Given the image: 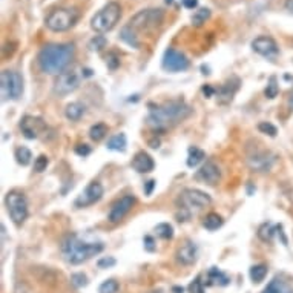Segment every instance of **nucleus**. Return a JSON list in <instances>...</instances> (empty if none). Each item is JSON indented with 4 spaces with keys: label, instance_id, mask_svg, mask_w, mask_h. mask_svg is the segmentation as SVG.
Returning a JSON list of instances; mask_svg holds the SVG:
<instances>
[{
    "label": "nucleus",
    "instance_id": "nucleus-1",
    "mask_svg": "<svg viewBox=\"0 0 293 293\" xmlns=\"http://www.w3.org/2000/svg\"><path fill=\"white\" fill-rule=\"evenodd\" d=\"M192 114V107L184 102H169L152 109L146 119V124L155 132H166Z\"/></svg>",
    "mask_w": 293,
    "mask_h": 293
},
{
    "label": "nucleus",
    "instance_id": "nucleus-2",
    "mask_svg": "<svg viewBox=\"0 0 293 293\" xmlns=\"http://www.w3.org/2000/svg\"><path fill=\"white\" fill-rule=\"evenodd\" d=\"M75 54L72 43H54L43 46L37 55L40 71L50 75H60L71 65Z\"/></svg>",
    "mask_w": 293,
    "mask_h": 293
},
{
    "label": "nucleus",
    "instance_id": "nucleus-3",
    "mask_svg": "<svg viewBox=\"0 0 293 293\" xmlns=\"http://www.w3.org/2000/svg\"><path fill=\"white\" fill-rule=\"evenodd\" d=\"M104 249L103 242H86L79 235H68L62 242V255L72 266L97 257Z\"/></svg>",
    "mask_w": 293,
    "mask_h": 293
},
{
    "label": "nucleus",
    "instance_id": "nucleus-4",
    "mask_svg": "<svg viewBox=\"0 0 293 293\" xmlns=\"http://www.w3.org/2000/svg\"><path fill=\"white\" fill-rule=\"evenodd\" d=\"M120 17H121V6L117 2H109L92 17L91 28L97 33H107L119 23Z\"/></svg>",
    "mask_w": 293,
    "mask_h": 293
},
{
    "label": "nucleus",
    "instance_id": "nucleus-5",
    "mask_svg": "<svg viewBox=\"0 0 293 293\" xmlns=\"http://www.w3.org/2000/svg\"><path fill=\"white\" fill-rule=\"evenodd\" d=\"M5 204H6V210L11 217L13 223L16 226H22V224L26 221L28 218V200L25 197V193L18 189H13L6 193L5 197Z\"/></svg>",
    "mask_w": 293,
    "mask_h": 293
},
{
    "label": "nucleus",
    "instance_id": "nucleus-6",
    "mask_svg": "<svg viewBox=\"0 0 293 293\" xmlns=\"http://www.w3.org/2000/svg\"><path fill=\"white\" fill-rule=\"evenodd\" d=\"M79 11L75 8H58L46 17V26L54 33H63L71 29L79 20Z\"/></svg>",
    "mask_w": 293,
    "mask_h": 293
},
{
    "label": "nucleus",
    "instance_id": "nucleus-7",
    "mask_svg": "<svg viewBox=\"0 0 293 293\" xmlns=\"http://www.w3.org/2000/svg\"><path fill=\"white\" fill-rule=\"evenodd\" d=\"M163 18H164V13L161 9H143V11L137 13L131 20H129V28L137 34V31H154L157 29L161 23H163Z\"/></svg>",
    "mask_w": 293,
    "mask_h": 293
},
{
    "label": "nucleus",
    "instance_id": "nucleus-8",
    "mask_svg": "<svg viewBox=\"0 0 293 293\" xmlns=\"http://www.w3.org/2000/svg\"><path fill=\"white\" fill-rule=\"evenodd\" d=\"M177 203L181 210H186L190 213V212L203 210L204 207L210 206L212 198L209 193L203 192L200 189H184L180 193Z\"/></svg>",
    "mask_w": 293,
    "mask_h": 293
},
{
    "label": "nucleus",
    "instance_id": "nucleus-9",
    "mask_svg": "<svg viewBox=\"0 0 293 293\" xmlns=\"http://www.w3.org/2000/svg\"><path fill=\"white\" fill-rule=\"evenodd\" d=\"M0 91H2V100L20 99L23 92L22 75L16 71H2V74H0Z\"/></svg>",
    "mask_w": 293,
    "mask_h": 293
},
{
    "label": "nucleus",
    "instance_id": "nucleus-10",
    "mask_svg": "<svg viewBox=\"0 0 293 293\" xmlns=\"http://www.w3.org/2000/svg\"><path fill=\"white\" fill-rule=\"evenodd\" d=\"M80 85V77L75 71H65L60 75H57V79L54 82L52 91L58 97H65L68 94L74 92Z\"/></svg>",
    "mask_w": 293,
    "mask_h": 293
},
{
    "label": "nucleus",
    "instance_id": "nucleus-11",
    "mask_svg": "<svg viewBox=\"0 0 293 293\" xmlns=\"http://www.w3.org/2000/svg\"><path fill=\"white\" fill-rule=\"evenodd\" d=\"M20 129L23 132V135L29 140H35L40 138L48 132V124L46 121H43L40 117H34V115H26L20 121Z\"/></svg>",
    "mask_w": 293,
    "mask_h": 293
},
{
    "label": "nucleus",
    "instance_id": "nucleus-12",
    "mask_svg": "<svg viewBox=\"0 0 293 293\" xmlns=\"http://www.w3.org/2000/svg\"><path fill=\"white\" fill-rule=\"evenodd\" d=\"M163 69L169 71V72H180V71H186L189 68V58L184 55L183 52L172 50L169 48L168 51L163 55V62H161Z\"/></svg>",
    "mask_w": 293,
    "mask_h": 293
},
{
    "label": "nucleus",
    "instance_id": "nucleus-13",
    "mask_svg": "<svg viewBox=\"0 0 293 293\" xmlns=\"http://www.w3.org/2000/svg\"><path fill=\"white\" fill-rule=\"evenodd\" d=\"M246 161L253 172H267L275 163V155H272L269 151H253L247 154Z\"/></svg>",
    "mask_w": 293,
    "mask_h": 293
},
{
    "label": "nucleus",
    "instance_id": "nucleus-14",
    "mask_svg": "<svg viewBox=\"0 0 293 293\" xmlns=\"http://www.w3.org/2000/svg\"><path fill=\"white\" fill-rule=\"evenodd\" d=\"M103 192H104V189H103V186H102V183H99V181L89 183V184H87V188H86V189L79 195V197H77V200L74 201L75 207L82 209V207L92 206V204H95L97 201L102 200Z\"/></svg>",
    "mask_w": 293,
    "mask_h": 293
},
{
    "label": "nucleus",
    "instance_id": "nucleus-15",
    "mask_svg": "<svg viewBox=\"0 0 293 293\" xmlns=\"http://www.w3.org/2000/svg\"><path fill=\"white\" fill-rule=\"evenodd\" d=\"M135 203H137V200H135L134 195H124V197H121L120 200H117L112 204L109 215H107L109 223H112V224L120 223L126 215L131 212V209L135 206Z\"/></svg>",
    "mask_w": 293,
    "mask_h": 293
},
{
    "label": "nucleus",
    "instance_id": "nucleus-16",
    "mask_svg": "<svg viewBox=\"0 0 293 293\" xmlns=\"http://www.w3.org/2000/svg\"><path fill=\"white\" fill-rule=\"evenodd\" d=\"M252 48L257 54L266 57V58H275L279 54L278 45L269 35H259L252 42Z\"/></svg>",
    "mask_w": 293,
    "mask_h": 293
},
{
    "label": "nucleus",
    "instance_id": "nucleus-17",
    "mask_svg": "<svg viewBox=\"0 0 293 293\" xmlns=\"http://www.w3.org/2000/svg\"><path fill=\"white\" fill-rule=\"evenodd\" d=\"M175 257H177L178 262H181L183 266H190L193 264L195 261L198 258V247L197 244L190 240H186L181 246L178 247L177 253H175Z\"/></svg>",
    "mask_w": 293,
    "mask_h": 293
},
{
    "label": "nucleus",
    "instance_id": "nucleus-18",
    "mask_svg": "<svg viewBox=\"0 0 293 293\" xmlns=\"http://www.w3.org/2000/svg\"><path fill=\"white\" fill-rule=\"evenodd\" d=\"M197 180H201L207 184H217L221 180V171L212 160H207L197 172Z\"/></svg>",
    "mask_w": 293,
    "mask_h": 293
},
{
    "label": "nucleus",
    "instance_id": "nucleus-19",
    "mask_svg": "<svg viewBox=\"0 0 293 293\" xmlns=\"http://www.w3.org/2000/svg\"><path fill=\"white\" fill-rule=\"evenodd\" d=\"M240 89V80L237 77H232L230 80H227L224 83L220 89L217 91V100L220 104H227L233 100V97H235L237 91Z\"/></svg>",
    "mask_w": 293,
    "mask_h": 293
},
{
    "label": "nucleus",
    "instance_id": "nucleus-20",
    "mask_svg": "<svg viewBox=\"0 0 293 293\" xmlns=\"http://www.w3.org/2000/svg\"><path fill=\"white\" fill-rule=\"evenodd\" d=\"M131 166L132 168L138 172V173H149L154 171L155 168V163L152 160V157L148 154V152H137L134 155V158L131 161Z\"/></svg>",
    "mask_w": 293,
    "mask_h": 293
},
{
    "label": "nucleus",
    "instance_id": "nucleus-21",
    "mask_svg": "<svg viewBox=\"0 0 293 293\" xmlns=\"http://www.w3.org/2000/svg\"><path fill=\"white\" fill-rule=\"evenodd\" d=\"M262 293H293L292 286L282 278H273Z\"/></svg>",
    "mask_w": 293,
    "mask_h": 293
},
{
    "label": "nucleus",
    "instance_id": "nucleus-22",
    "mask_svg": "<svg viewBox=\"0 0 293 293\" xmlns=\"http://www.w3.org/2000/svg\"><path fill=\"white\" fill-rule=\"evenodd\" d=\"M85 111H86V107H85L83 103H80V102H72V103H69V104L66 106L65 115H66L68 120H71V121H79L82 117L85 115Z\"/></svg>",
    "mask_w": 293,
    "mask_h": 293
},
{
    "label": "nucleus",
    "instance_id": "nucleus-23",
    "mask_svg": "<svg viewBox=\"0 0 293 293\" xmlns=\"http://www.w3.org/2000/svg\"><path fill=\"white\" fill-rule=\"evenodd\" d=\"M278 229H281V226H275V224H272V223L261 224L259 229H258V238L264 242H270L273 240V237L276 235Z\"/></svg>",
    "mask_w": 293,
    "mask_h": 293
},
{
    "label": "nucleus",
    "instance_id": "nucleus-24",
    "mask_svg": "<svg viewBox=\"0 0 293 293\" xmlns=\"http://www.w3.org/2000/svg\"><path fill=\"white\" fill-rule=\"evenodd\" d=\"M107 149L115 151V152H124L126 146H128V141H126V135L124 134H117L114 137H111L107 140Z\"/></svg>",
    "mask_w": 293,
    "mask_h": 293
},
{
    "label": "nucleus",
    "instance_id": "nucleus-25",
    "mask_svg": "<svg viewBox=\"0 0 293 293\" xmlns=\"http://www.w3.org/2000/svg\"><path fill=\"white\" fill-rule=\"evenodd\" d=\"M229 282V278L224 275V273L217 269V267H212L207 273V284L215 286V284H220V286H226Z\"/></svg>",
    "mask_w": 293,
    "mask_h": 293
},
{
    "label": "nucleus",
    "instance_id": "nucleus-26",
    "mask_svg": "<svg viewBox=\"0 0 293 293\" xmlns=\"http://www.w3.org/2000/svg\"><path fill=\"white\" fill-rule=\"evenodd\" d=\"M223 223H224V220L221 218V215L215 213V212H210V213L206 215V217H204L203 226L206 227L207 230H217V229H220L223 226Z\"/></svg>",
    "mask_w": 293,
    "mask_h": 293
},
{
    "label": "nucleus",
    "instance_id": "nucleus-27",
    "mask_svg": "<svg viewBox=\"0 0 293 293\" xmlns=\"http://www.w3.org/2000/svg\"><path fill=\"white\" fill-rule=\"evenodd\" d=\"M206 158V154H204V151H201L200 148H190L189 149V155H188V166L189 168H197V166Z\"/></svg>",
    "mask_w": 293,
    "mask_h": 293
},
{
    "label": "nucleus",
    "instance_id": "nucleus-28",
    "mask_svg": "<svg viewBox=\"0 0 293 293\" xmlns=\"http://www.w3.org/2000/svg\"><path fill=\"white\" fill-rule=\"evenodd\" d=\"M107 126L104 124V123H97V124H94L92 128L89 129V137H91V140L92 141H102L104 137L107 135Z\"/></svg>",
    "mask_w": 293,
    "mask_h": 293
},
{
    "label": "nucleus",
    "instance_id": "nucleus-29",
    "mask_svg": "<svg viewBox=\"0 0 293 293\" xmlns=\"http://www.w3.org/2000/svg\"><path fill=\"white\" fill-rule=\"evenodd\" d=\"M14 157H16V161L18 164L28 166L29 163H31V160H33V154H31V151H29L28 148H25V146H20V148L16 149Z\"/></svg>",
    "mask_w": 293,
    "mask_h": 293
},
{
    "label": "nucleus",
    "instance_id": "nucleus-30",
    "mask_svg": "<svg viewBox=\"0 0 293 293\" xmlns=\"http://www.w3.org/2000/svg\"><path fill=\"white\" fill-rule=\"evenodd\" d=\"M249 275H250V279H252L253 282H261V281H264V278H266V275H267V266H266V264H257V266H253V267L250 269V272H249Z\"/></svg>",
    "mask_w": 293,
    "mask_h": 293
},
{
    "label": "nucleus",
    "instance_id": "nucleus-31",
    "mask_svg": "<svg viewBox=\"0 0 293 293\" xmlns=\"http://www.w3.org/2000/svg\"><path fill=\"white\" fill-rule=\"evenodd\" d=\"M137 37H138V35H137L129 26H124V28H123V31H121V38H123V40H124L126 43H128L129 46L140 48V42H138V38H137Z\"/></svg>",
    "mask_w": 293,
    "mask_h": 293
},
{
    "label": "nucleus",
    "instance_id": "nucleus-32",
    "mask_svg": "<svg viewBox=\"0 0 293 293\" xmlns=\"http://www.w3.org/2000/svg\"><path fill=\"white\" fill-rule=\"evenodd\" d=\"M155 232H157V235L163 240H171L173 237V227L169 223L157 224V226H155Z\"/></svg>",
    "mask_w": 293,
    "mask_h": 293
},
{
    "label": "nucleus",
    "instance_id": "nucleus-33",
    "mask_svg": "<svg viewBox=\"0 0 293 293\" xmlns=\"http://www.w3.org/2000/svg\"><path fill=\"white\" fill-rule=\"evenodd\" d=\"M210 17V9L207 8H201L198 11H195V14L192 16V23L195 26H201L203 23H206V20Z\"/></svg>",
    "mask_w": 293,
    "mask_h": 293
},
{
    "label": "nucleus",
    "instance_id": "nucleus-34",
    "mask_svg": "<svg viewBox=\"0 0 293 293\" xmlns=\"http://www.w3.org/2000/svg\"><path fill=\"white\" fill-rule=\"evenodd\" d=\"M278 92H279V86L276 83V77H270L269 83L264 89V94H266L267 99H275V97L278 95Z\"/></svg>",
    "mask_w": 293,
    "mask_h": 293
},
{
    "label": "nucleus",
    "instance_id": "nucleus-35",
    "mask_svg": "<svg viewBox=\"0 0 293 293\" xmlns=\"http://www.w3.org/2000/svg\"><path fill=\"white\" fill-rule=\"evenodd\" d=\"M120 289V284L115 279H107L99 287V293H117Z\"/></svg>",
    "mask_w": 293,
    "mask_h": 293
},
{
    "label": "nucleus",
    "instance_id": "nucleus-36",
    "mask_svg": "<svg viewBox=\"0 0 293 293\" xmlns=\"http://www.w3.org/2000/svg\"><path fill=\"white\" fill-rule=\"evenodd\" d=\"M258 129H259L261 134H266V135H269V137H276V134H278L276 126H273V124L269 123V121L259 123V124H258Z\"/></svg>",
    "mask_w": 293,
    "mask_h": 293
},
{
    "label": "nucleus",
    "instance_id": "nucleus-37",
    "mask_svg": "<svg viewBox=\"0 0 293 293\" xmlns=\"http://www.w3.org/2000/svg\"><path fill=\"white\" fill-rule=\"evenodd\" d=\"M48 164H50V160H48L46 155H38V157L35 158V161H34V171L40 173V172L46 171Z\"/></svg>",
    "mask_w": 293,
    "mask_h": 293
},
{
    "label": "nucleus",
    "instance_id": "nucleus-38",
    "mask_svg": "<svg viewBox=\"0 0 293 293\" xmlns=\"http://www.w3.org/2000/svg\"><path fill=\"white\" fill-rule=\"evenodd\" d=\"M189 293H204V286L200 276H197L189 284Z\"/></svg>",
    "mask_w": 293,
    "mask_h": 293
},
{
    "label": "nucleus",
    "instance_id": "nucleus-39",
    "mask_svg": "<svg viewBox=\"0 0 293 293\" xmlns=\"http://www.w3.org/2000/svg\"><path fill=\"white\" fill-rule=\"evenodd\" d=\"M71 281L75 287H83L87 284V278L83 275V273H74V275L71 276Z\"/></svg>",
    "mask_w": 293,
    "mask_h": 293
},
{
    "label": "nucleus",
    "instance_id": "nucleus-40",
    "mask_svg": "<svg viewBox=\"0 0 293 293\" xmlns=\"http://www.w3.org/2000/svg\"><path fill=\"white\" fill-rule=\"evenodd\" d=\"M104 45H106V40H104V37H102V35H97L95 38H92V42L89 43L91 50H95V51H100L102 48H104Z\"/></svg>",
    "mask_w": 293,
    "mask_h": 293
},
{
    "label": "nucleus",
    "instance_id": "nucleus-41",
    "mask_svg": "<svg viewBox=\"0 0 293 293\" xmlns=\"http://www.w3.org/2000/svg\"><path fill=\"white\" fill-rule=\"evenodd\" d=\"M75 154L85 158V157H87V155L91 154V148L87 144H77L75 146Z\"/></svg>",
    "mask_w": 293,
    "mask_h": 293
},
{
    "label": "nucleus",
    "instance_id": "nucleus-42",
    "mask_svg": "<svg viewBox=\"0 0 293 293\" xmlns=\"http://www.w3.org/2000/svg\"><path fill=\"white\" fill-rule=\"evenodd\" d=\"M119 58H117V55H114V54H111L109 57H107V66L111 68V69H115L117 66H119Z\"/></svg>",
    "mask_w": 293,
    "mask_h": 293
},
{
    "label": "nucleus",
    "instance_id": "nucleus-43",
    "mask_svg": "<svg viewBox=\"0 0 293 293\" xmlns=\"http://www.w3.org/2000/svg\"><path fill=\"white\" fill-rule=\"evenodd\" d=\"M115 264V259L114 258H103V259H100L99 261V266L100 267H109V266H114Z\"/></svg>",
    "mask_w": 293,
    "mask_h": 293
},
{
    "label": "nucleus",
    "instance_id": "nucleus-44",
    "mask_svg": "<svg viewBox=\"0 0 293 293\" xmlns=\"http://www.w3.org/2000/svg\"><path fill=\"white\" fill-rule=\"evenodd\" d=\"M183 6L188 9H193L198 6V0H183Z\"/></svg>",
    "mask_w": 293,
    "mask_h": 293
},
{
    "label": "nucleus",
    "instance_id": "nucleus-45",
    "mask_svg": "<svg viewBox=\"0 0 293 293\" xmlns=\"http://www.w3.org/2000/svg\"><path fill=\"white\" fill-rule=\"evenodd\" d=\"M154 188H155V180H149L148 183H146L144 193H146V195H151V193H152V190H154Z\"/></svg>",
    "mask_w": 293,
    "mask_h": 293
},
{
    "label": "nucleus",
    "instance_id": "nucleus-46",
    "mask_svg": "<svg viewBox=\"0 0 293 293\" xmlns=\"http://www.w3.org/2000/svg\"><path fill=\"white\" fill-rule=\"evenodd\" d=\"M203 92H204V95H206V97H212L213 94H217V91H215L210 85H206V86H204V87H203Z\"/></svg>",
    "mask_w": 293,
    "mask_h": 293
},
{
    "label": "nucleus",
    "instance_id": "nucleus-47",
    "mask_svg": "<svg viewBox=\"0 0 293 293\" xmlns=\"http://www.w3.org/2000/svg\"><path fill=\"white\" fill-rule=\"evenodd\" d=\"M144 246L148 250H154V238L152 237H144Z\"/></svg>",
    "mask_w": 293,
    "mask_h": 293
},
{
    "label": "nucleus",
    "instance_id": "nucleus-48",
    "mask_svg": "<svg viewBox=\"0 0 293 293\" xmlns=\"http://www.w3.org/2000/svg\"><path fill=\"white\" fill-rule=\"evenodd\" d=\"M166 3L178 8V6H183V0H166Z\"/></svg>",
    "mask_w": 293,
    "mask_h": 293
},
{
    "label": "nucleus",
    "instance_id": "nucleus-49",
    "mask_svg": "<svg viewBox=\"0 0 293 293\" xmlns=\"http://www.w3.org/2000/svg\"><path fill=\"white\" fill-rule=\"evenodd\" d=\"M286 8H287V11H290L293 14V0H287V2H286Z\"/></svg>",
    "mask_w": 293,
    "mask_h": 293
},
{
    "label": "nucleus",
    "instance_id": "nucleus-50",
    "mask_svg": "<svg viewBox=\"0 0 293 293\" xmlns=\"http://www.w3.org/2000/svg\"><path fill=\"white\" fill-rule=\"evenodd\" d=\"M158 144H160V140H157V141H155V140H152V141H151V148L157 149V148H158Z\"/></svg>",
    "mask_w": 293,
    "mask_h": 293
},
{
    "label": "nucleus",
    "instance_id": "nucleus-51",
    "mask_svg": "<svg viewBox=\"0 0 293 293\" xmlns=\"http://www.w3.org/2000/svg\"><path fill=\"white\" fill-rule=\"evenodd\" d=\"M289 106L292 107V109H293V92L290 94V97H289Z\"/></svg>",
    "mask_w": 293,
    "mask_h": 293
}]
</instances>
